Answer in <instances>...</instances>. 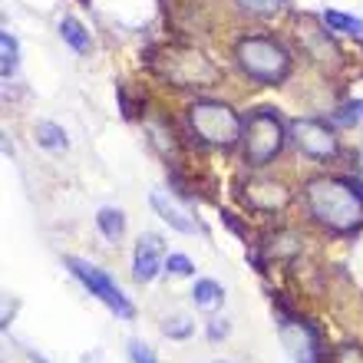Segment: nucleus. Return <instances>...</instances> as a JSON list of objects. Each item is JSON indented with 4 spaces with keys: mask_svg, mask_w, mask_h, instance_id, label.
I'll return each mask as SVG.
<instances>
[{
    "mask_svg": "<svg viewBox=\"0 0 363 363\" xmlns=\"http://www.w3.org/2000/svg\"><path fill=\"white\" fill-rule=\"evenodd\" d=\"M189 125L205 145H218V149H228L245 135L241 116L218 99H195L189 106Z\"/></svg>",
    "mask_w": 363,
    "mask_h": 363,
    "instance_id": "20e7f679",
    "label": "nucleus"
},
{
    "mask_svg": "<svg viewBox=\"0 0 363 363\" xmlns=\"http://www.w3.org/2000/svg\"><path fill=\"white\" fill-rule=\"evenodd\" d=\"M162 330H165V337H172V340H185V337H191L195 324H191L189 317H172V320L162 324Z\"/></svg>",
    "mask_w": 363,
    "mask_h": 363,
    "instance_id": "aec40b11",
    "label": "nucleus"
},
{
    "mask_svg": "<svg viewBox=\"0 0 363 363\" xmlns=\"http://www.w3.org/2000/svg\"><path fill=\"white\" fill-rule=\"evenodd\" d=\"M37 143L43 145V149H53V152H60V149H67V133L60 129L57 123H40L37 125Z\"/></svg>",
    "mask_w": 363,
    "mask_h": 363,
    "instance_id": "dca6fc26",
    "label": "nucleus"
},
{
    "mask_svg": "<svg viewBox=\"0 0 363 363\" xmlns=\"http://www.w3.org/2000/svg\"><path fill=\"white\" fill-rule=\"evenodd\" d=\"M291 135H294V145L301 149L304 155L317 159V162H327V159H334L340 152V143H337V135L327 129V123L320 119H297L291 125Z\"/></svg>",
    "mask_w": 363,
    "mask_h": 363,
    "instance_id": "0eeeda50",
    "label": "nucleus"
},
{
    "mask_svg": "<svg viewBox=\"0 0 363 363\" xmlns=\"http://www.w3.org/2000/svg\"><path fill=\"white\" fill-rule=\"evenodd\" d=\"M0 53H4V57H0V73H4V79H10L17 73V63H20V43L10 30L0 33Z\"/></svg>",
    "mask_w": 363,
    "mask_h": 363,
    "instance_id": "4468645a",
    "label": "nucleus"
},
{
    "mask_svg": "<svg viewBox=\"0 0 363 363\" xmlns=\"http://www.w3.org/2000/svg\"><path fill=\"white\" fill-rule=\"evenodd\" d=\"M165 271L172 277H191L195 274V264H191V258H185V255H169V258H165Z\"/></svg>",
    "mask_w": 363,
    "mask_h": 363,
    "instance_id": "412c9836",
    "label": "nucleus"
},
{
    "mask_svg": "<svg viewBox=\"0 0 363 363\" xmlns=\"http://www.w3.org/2000/svg\"><path fill=\"white\" fill-rule=\"evenodd\" d=\"M357 172H360V179H363V152L357 155Z\"/></svg>",
    "mask_w": 363,
    "mask_h": 363,
    "instance_id": "393cba45",
    "label": "nucleus"
},
{
    "mask_svg": "<svg viewBox=\"0 0 363 363\" xmlns=\"http://www.w3.org/2000/svg\"><path fill=\"white\" fill-rule=\"evenodd\" d=\"M281 344L294 363H320V337L311 324L297 320V317H281Z\"/></svg>",
    "mask_w": 363,
    "mask_h": 363,
    "instance_id": "6e6552de",
    "label": "nucleus"
},
{
    "mask_svg": "<svg viewBox=\"0 0 363 363\" xmlns=\"http://www.w3.org/2000/svg\"><path fill=\"white\" fill-rule=\"evenodd\" d=\"M30 357H33V363H50L47 357H40V354H30Z\"/></svg>",
    "mask_w": 363,
    "mask_h": 363,
    "instance_id": "a878e982",
    "label": "nucleus"
},
{
    "mask_svg": "<svg viewBox=\"0 0 363 363\" xmlns=\"http://www.w3.org/2000/svg\"><path fill=\"white\" fill-rule=\"evenodd\" d=\"M330 363H363V347L360 344H340L330 354Z\"/></svg>",
    "mask_w": 363,
    "mask_h": 363,
    "instance_id": "4be33fe9",
    "label": "nucleus"
},
{
    "mask_svg": "<svg viewBox=\"0 0 363 363\" xmlns=\"http://www.w3.org/2000/svg\"><path fill=\"white\" fill-rule=\"evenodd\" d=\"M129 360H133V363H159L152 357V350H149V347H143L139 340H133V344H129Z\"/></svg>",
    "mask_w": 363,
    "mask_h": 363,
    "instance_id": "5701e85b",
    "label": "nucleus"
},
{
    "mask_svg": "<svg viewBox=\"0 0 363 363\" xmlns=\"http://www.w3.org/2000/svg\"><path fill=\"white\" fill-rule=\"evenodd\" d=\"M96 225H99V231H103L106 241H119L123 238V231H125V215L119 208H99Z\"/></svg>",
    "mask_w": 363,
    "mask_h": 363,
    "instance_id": "2eb2a0df",
    "label": "nucleus"
},
{
    "mask_svg": "<svg viewBox=\"0 0 363 363\" xmlns=\"http://www.w3.org/2000/svg\"><path fill=\"white\" fill-rule=\"evenodd\" d=\"M60 37L67 40L77 53H89V47H93L89 30H83V23H79L77 17H63V20H60Z\"/></svg>",
    "mask_w": 363,
    "mask_h": 363,
    "instance_id": "ddd939ff",
    "label": "nucleus"
},
{
    "mask_svg": "<svg viewBox=\"0 0 363 363\" xmlns=\"http://www.w3.org/2000/svg\"><path fill=\"white\" fill-rule=\"evenodd\" d=\"M67 268H69V274L77 277L79 284L86 287L96 301H103L116 317H123V320H133L135 317L133 301L119 291V284H116L103 268H96V264H89V261H83V258H67Z\"/></svg>",
    "mask_w": 363,
    "mask_h": 363,
    "instance_id": "423d86ee",
    "label": "nucleus"
},
{
    "mask_svg": "<svg viewBox=\"0 0 363 363\" xmlns=\"http://www.w3.org/2000/svg\"><path fill=\"white\" fill-rule=\"evenodd\" d=\"M330 119H334L337 125H357V123H363V99H354V103H344L334 116H330Z\"/></svg>",
    "mask_w": 363,
    "mask_h": 363,
    "instance_id": "a211bd4d",
    "label": "nucleus"
},
{
    "mask_svg": "<svg viewBox=\"0 0 363 363\" xmlns=\"http://www.w3.org/2000/svg\"><path fill=\"white\" fill-rule=\"evenodd\" d=\"M241 10H248V13H255V17H271V13H277V10L284 7V0H235Z\"/></svg>",
    "mask_w": 363,
    "mask_h": 363,
    "instance_id": "6ab92c4d",
    "label": "nucleus"
},
{
    "mask_svg": "<svg viewBox=\"0 0 363 363\" xmlns=\"http://www.w3.org/2000/svg\"><path fill=\"white\" fill-rule=\"evenodd\" d=\"M149 205H152L155 215H159V218H162L169 228L182 231V235H195V231H201V225L195 221V215H189V208H185L179 199H175L172 191L155 189L152 195H149Z\"/></svg>",
    "mask_w": 363,
    "mask_h": 363,
    "instance_id": "9b49d317",
    "label": "nucleus"
},
{
    "mask_svg": "<svg viewBox=\"0 0 363 363\" xmlns=\"http://www.w3.org/2000/svg\"><path fill=\"white\" fill-rule=\"evenodd\" d=\"M241 199L251 211H261V215H271V211H281L291 201V191L274 179H251L241 191Z\"/></svg>",
    "mask_w": 363,
    "mask_h": 363,
    "instance_id": "9d476101",
    "label": "nucleus"
},
{
    "mask_svg": "<svg viewBox=\"0 0 363 363\" xmlns=\"http://www.w3.org/2000/svg\"><path fill=\"white\" fill-rule=\"evenodd\" d=\"M235 60L245 77L264 86H274L291 73V53L271 37H241L235 47Z\"/></svg>",
    "mask_w": 363,
    "mask_h": 363,
    "instance_id": "7ed1b4c3",
    "label": "nucleus"
},
{
    "mask_svg": "<svg viewBox=\"0 0 363 363\" xmlns=\"http://www.w3.org/2000/svg\"><path fill=\"white\" fill-rule=\"evenodd\" d=\"M149 67L155 69V77L175 89H211L221 83V69L201 50L185 47V43L159 47L149 57Z\"/></svg>",
    "mask_w": 363,
    "mask_h": 363,
    "instance_id": "f03ea898",
    "label": "nucleus"
},
{
    "mask_svg": "<svg viewBox=\"0 0 363 363\" xmlns=\"http://www.w3.org/2000/svg\"><path fill=\"white\" fill-rule=\"evenodd\" d=\"M324 23L330 30H337V33H354V37L363 30L360 20L350 17V13H340V10H327V13H324Z\"/></svg>",
    "mask_w": 363,
    "mask_h": 363,
    "instance_id": "f3484780",
    "label": "nucleus"
},
{
    "mask_svg": "<svg viewBox=\"0 0 363 363\" xmlns=\"http://www.w3.org/2000/svg\"><path fill=\"white\" fill-rule=\"evenodd\" d=\"M284 123L281 116L271 113V109H258V113L248 116L245 123V135H241V155L251 169H261L268 165L281 149H284Z\"/></svg>",
    "mask_w": 363,
    "mask_h": 363,
    "instance_id": "39448f33",
    "label": "nucleus"
},
{
    "mask_svg": "<svg viewBox=\"0 0 363 363\" xmlns=\"http://www.w3.org/2000/svg\"><path fill=\"white\" fill-rule=\"evenodd\" d=\"M225 334H228V324H225V320H211V327H208V337H211V340H221Z\"/></svg>",
    "mask_w": 363,
    "mask_h": 363,
    "instance_id": "b1692460",
    "label": "nucleus"
},
{
    "mask_svg": "<svg viewBox=\"0 0 363 363\" xmlns=\"http://www.w3.org/2000/svg\"><path fill=\"white\" fill-rule=\"evenodd\" d=\"M165 271V241L159 235H143V238L135 241V251H133V277L135 281H155V274Z\"/></svg>",
    "mask_w": 363,
    "mask_h": 363,
    "instance_id": "1a4fd4ad",
    "label": "nucleus"
},
{
    "mask_svg": "<svg viewBox=\"0 0 363 363\" xmlns=\"http://www.w3.org/2000/svg\"><path fill=\"white\" fill-rule=\"evenodd\" d=\"M191 301H195V307H201V311H215V307H221V301H225V291H221V284L201 277V281H195V287H191Z\"/></svg>",
    "mask_w": 363,
    "mask_h": 363,
    "instance_id": "f8f14e48",
    "label": "nucleus"
},
{
    "mask_svg": "<svg viewBox=\"0 0 363 363\" xmlns=\"http://www.w3.org/2000/svg\"><path fill=\"white\" fill-rule=\"evenodd\" d=\"M304 205L317 225L337 235L363 228V195L347 179L317 175L304 185Z\"/></svg>",
    "mask_w": 363,
    "mask_h": 363,
    "instance_id": "f257e3e1",
    "label": "nucleus"
}]
</instances>
